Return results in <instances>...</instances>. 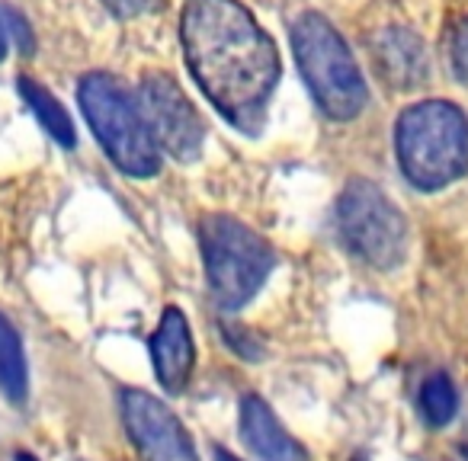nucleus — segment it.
<instances>
[{"label": "nucleus", "mask_w": 468, "mask_h": 461, "mask_svg": "<svg viewBox=\"0 0 468 461\" xmlns=\"http://www.w3.org/2000/svg\"><path fill=\"white\" fill-rule=\"evenodd\" d=\"M186 68L208 103L241 131H261L280 80V52L241 0H186L180 16Z\"/></svg>", "instance_id": "obj_1"}, {"label": "nucleus", "mask_w": 468, "mask_h": 461, "mask_svg": "<svg viewBox=\"0 0 468 461\" xmlns=\"http://www.w3.org/2000/svg\"><path fill=\"white\" fill-rule=\"evenodd\" d=\"M398 163L417 189H442L468 173V119L455 103L427 100L401 112Z\"/></svg>", "instance_id": "obj_2"}, {"label": "nucleus", "mask_w": 468, "mask_h": 461, "mask_svg": "<svg viewBox=\"0 0 468 461\" xmlns=\"http://www.w3.org/2000/svg\"><path fill=\"white\" fill-rule=\"evenodd\" d=\"M292 52L314 103L337 122L356 119L369 103L359 65L340 33L321 14H302L292 26Z\"/></svg>", "instance_id": "obj_3"}, {"label": "nucleus", "mask_w": 468, "mask_h": 461, "mask_svg": "<svg viewBox=\"0 0 468 461\" xmlns=\"http://www.w3.org/2000/svg\"><path fill=\"white\" fill-rule=\"evenodd\" d=\"M199 244L212 299L225 311L248 305L276 267L273 247L231 215H206L199 221Z\"/></svg>", "instance_id": "obj_4"}, {"label": "nucleus", "mask_w": 468, "mask_h": 461, "mask_svg": "<svg viewBox=\"0 0 468 461\" xmlns=\"http://www.w3.org/2000/svg\"><path fill=\"white\" fill-rule=\"evenodd\" d=\"M80 110L110 161L129 176H154L161 170V148L142 116V106L110 74H87L80 80Z\"/></svg>", "instance_id": "obj_5"}, {"label": "nucleus", "mask_w": 468, "mask_h": 461, "mask_svg": "<svg viewBox=\"0 0 468 461\" xmlns=\"http://www.w3.org/2000/svg\"><path fill=\"white\" fill-rule=\"evenodd\" d=\"M337 227L353 257L376 269H395L408 254V221L369 180H353L337 199Z\"/></svg>", "instance_id": "obj_6"}, {"label": "nucleus", "mask_w": 468, "mask_h": 461, "mask_svg": "<svg viewBox=\"0 0 468 461\" xmlns=\"http://www.w3.org/2000/svg\"><path fill=\"white\" fill-rule=\"evenodd\" d=\"M138 106L154 135L157 148L167 151L176 161H196L206 144V125H202L196 106L167 74H148L138 87Z\"/></svg>", "instance_id": "obj_7"}, {"label": "nucleus", "mask_w": 468, "mask_h": 461, "mask_svg": "<svg viewBox=\"0 0 468 461\" xmlns=\"http://www.w3.org/2000/svg\"><path fill=\"white\" fill-rule=\"evenodd\" d=\"M122 420L144 461H199L183 423L148 391H122Z\"/></svg>", "instance_id": "obj_8"}, {"label": "nucleus", "mask_w": 468, "mask_h": 461, "mask_svg": "<svg viewBox=\"0 0 468 461\" xmlns=\"http://www.w3.org/2000/svg\"><path fill=\"white\" fill-rule=\"evenodd\" d=\"M193 333L183 318L180 308H167L157 324V333L151 337V362H154V375L170 394L186 388L189 372H193Z\"/></svg>", "instance_id": "obj_9"}, {"label": "nucleus", "mask_w": 468, "mask_h": 461, "mask_svg": "<svg viewBox=\"0 0 468 461\" xmlns=\"http://www.w3.org/2000/svg\"><path fill=\"white\" fill-rule=\"evenodd\" d=\"M372 55H376V68L385 78V84L398 87V90H414L417 84L427 80V48L410 29L388 26L372 39Z\"/></svg>", "instance_id": "obj_10"}, {"label": "nucleus", "mask_w": 468, "mask_h": 461, "mask_svg": "<svg viewBox=\"0 0 468 461\" xmlns=\"http://www.w3.org/2000/svg\"><path fill=\"white\" fill-rule=\"evenodd\" d=\"M241 435L261 461H308L305 448L280 426L273 410L254 394L241 401Z\"/></svg>", "instance_id": "obj_11"}, {"label": "nucleus", "mask_w": 468, "mask_h": 461, "mask_svg": "<svg viewBox=\"0 0 468 461\" xmlns=\"http://www.w3.org/2000/svg\"><path fill=\"white\" fill-rule=\"evenodd\" d=\"M16 90H20L23 103L33 110V116L39 119L42 129H46L48 135H52L55 141L61 144V148H74V144H78L71 116H68L65 106L58 103V97H55L52 90H46L42 84H36V80L27 78V74L16 80Z\"/></svg>", "instance_id": "obj_12"}, {"label": "nucleus", "mask_w": 468, "mask_h": 461, "mask_svg": "<svg viewBox=\"0 0 468 461\" xmlns=\"http://www.w3.org/2000/svg\"><path fill=\"white\" fill-rule=\"evenodd\" d=\"M0 391L14 403L27 401V359H23L20 333L0 314Z\"/></svg>", "instance_id": "obj_13"}, {"label": "nucleus", "mask_w": 468, "mask_h": 461, "mask_svg": "<svg viewBox=\"0 0 468 461\" xmlns=\"http://www.w3.org/2000/svg\"><path fill=\"white\" fill-rule=\"evenodd\" d=\"M420 410H423V416H427V423H433V426H446V423L452 420L455 410H459V394H455L449 375L436 372V375H430L427 382H423Z\"/></svg>", "instance_id": "obj_14"}, {"label": "nucleus", "mask_w": 468, "mask_h": 461, "mask_svg": "<svg viewBox=\"0 0 468 461\" xmlns=\"http://www.w3.org/2000/svg\"><path fill=\"white\" fill-rule=\"evenodd\" d=\"M452 68L459 74V80L468 87V20L455 29L452 36Z\"/></svg>", "instance_id": "obj_15"}, {"label": "nucleus", "mask_w": 468, "mask_h": 461, "mask_svg": "<svg viewBox=\"0 0 468 461\" xmlns=\"http://www.w3.org/2000/svg\"><path fill=\"white\" fill-rule=\"evenodd\" d=\"M154 4H157V0H103V7L112 10L116 16H122V20H132V16L148 14Z\"/></svg>", "instance_id": "obj_16"}, {"label": "nucleus", "mask_w": 468, "mask_h": 461, "mask_svg": "<svg viewBox=\"0 0 468 461\" xmlns=\"http://www.w3.org/2000/svg\"><path fill=\"white\" fill-rule=\"evenodd\" d=\"M7 23L10 26L7 29H14V36H16V42H20V48L23 52H33V33H29V23L23 20L20 14H16V10H7Z\"/></svg>", "instance_id": "obj_17"}, {"label": "nucleus", "mask_w": 468, "mask_h": 461, "mask_svg": "<svg viewBox=\"0 0 468 461\" xmlns=\"http://www.w3.org/2000/svg\"><path fill=\"white\" fill-rule=\"evenodd\" d=\"M4 55H7V23L0 20V61H4Z\"/></svg>", "instance_id": "obj_18"}, {"label": "nucleus", "mask_w": 468, "mask_h": 461, "mask_svg": "<svg viewBox=\"0 0 468 461\" xmlns=\"http://www.w3.org/2000/svg\"><path fill=\"white\" fill-rule=\"evenodd\" d=\"M215 461H238V458H234L231 452H225L221 445H215Z\"/></svg>", "instance_id": "obj_19"}, {"label": "nucleus", "mask_w": 468, "mask_h": 461, "mask_svg": "<svg viewBox=\"0 0 468 461\" xmlns=\"http://www.w3.org/2000/svg\"><path fill=\"white\" fill-rule=\"evenodd\" d=\"M16 461H39L36 455H29V452H16Z\"/></svg>", "instance_id": "obj_20"}, {"label": "nucleus", "mask_w": 468, "mask_h": 461, "mask_svg": "<svg viewBox=\"0 0 468 461\" xmlns=\"http://www.w3.org/2000/svg\"><path fill=\"white\" fill-rule=\"evenodd\" d=\"M353 461H366V458H353Z\"/></svg>", "instance_id": "obj_21"}]
</instances>
